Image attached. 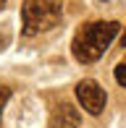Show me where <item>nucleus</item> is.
<instances>
[{
    "label": "nucleus",
    "instance_id": "f257e3e1",
    "mask_svg": "<svg viewBox=\"0 0 126 128\" xmlns=\"http://www.w3.org/2000/svg\"><path fill=\"white\" fill-rule=\"evenodd\" d=\"M121 24L118 21H92L84 24L76 32L71 42V52L79 63H95L105 55V50L110 47V42L118 37Z\"/></svg>",
    "mask_w": 126,
    "mask_h": 128
},
{
    "label": "nucleus",
    "instance_id": "1a4fd4ad",
    "mask_svg": "<svg viewBox=\"0 0 126 128\" xmlns=\"http://www.w3.org/2000/svg\"><path fill=\"white\" fill-rule=\"evenodd\" d=\"M3 5H5V0H0V8H3Z\"/></svg>",
    "mask_w": 126,
    "mask_h": 128
},
{
    "label": "nucleus",
    "instance_id": "39448f33",
    "mask_svg": "<svg viewBox=\"0 0 126 128\" xmlns=\"http://www.w3.org/2000/svg\"><path fill=\"white\" fill-rule=\"evenodd\" d=\"M113 76H116V81H118V84H121L123 89H126V58H123V60L118 63V66H116V71H113Z\"/></svg>",
    "mask_w": 126,
    "mask_h": 128
},
{
    "label": "nucleus",
    "instance_id": "423d86ee",
    "mask_svg": "<svg viewBox=\"0 0 126 128\" xmlns=\"http://www.w3.org/2000/svg\"><path fill=\"white\" fill-rule=\"evenodd\" d=\"M11 100V89L8 86H0V120H3V110H5V102Z\"/></svg>",
    "mask_w": 126,
    "mask_h": 128
},
{
    "label": "nucleus",
    "instance_id": "f03ea898",
    "mask_svg": "<svg viewBox=\"0 0 126 128\" xmlns=\"http://www.w3.org/2000/svg\"><path fill=\"white\" fill-rule=\"evenodd\" d=\"M63 18L60 0H24L21 5V34L37 37L42 32H50Z\"/></svg>",
    "mask_w": 126,
    "mask_h": 128
},
{
    "label": "nucleus",
    "instance_id": "0eeeda50",
    "mask_svg": "<svg viewBox=\"0 0 126 128\" xmlns=\"http://www.w3.org/2000/svg\"><path fill=\"white\" fill-rule=\"evenodd\" d=\"M3 47H8V34L0 32V50H3Z\"/></svg>",
    "mask_w": 126,
    "mask_h": 128
},
{
    "label": "nucleus",
    "instance_id": "6e6552de",
    "mask_svg": "<svg viewBox=\"0 0 126 128\" xmlns=\"http://www.w3.org/2000/svg\"><path fill=\"white\" fill-rule=\"evenodd\" d=\"M121 44H123V47H126V32H123V37H121Z\"/></svg>",
    "mask_w": 126,
    "mask_h": 128
},
{
    "label": "nucleus",
    "instance_id": "7ed1b4c3",
    "mask_svg": "<svg viewBox=\"0 0 126 128\" xmlns=\"http://www.w3.org/2000/svg\"><path fill=\"white\" fill-rule=\"evenodd\" d=\"M76 100H79V104H82L89 115H100L102 110H105L108 94H105V89H102L95 78H84V81L76 84Z\"/></svg>",
    "mask_w": 126,
    "mask_h": 128
},
{
    "label": "nucleus",
    "instance_id": "20e7f679",
    "mask_svg": "<svg viewBox=\"0 0 126 128\" xmlns=\"http://www.w3.org/2000/svg\"><path fill=\"white\" fill-rule=\"evenodd\" d=\"M79 120H82L79 110L71 102H60L55 104L53 115H50V128H79Z\"/></svg>",
    "mask_w": 126,
    "mask_h": 128
}]
</instances>
